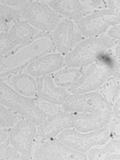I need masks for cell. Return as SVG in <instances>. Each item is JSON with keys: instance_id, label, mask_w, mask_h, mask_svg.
Returning <instances> with one entry per match:
<instances>
[{"instance_id": "cell-1", "label": "cell", "mask_w": 120, "mask_h": 160, "mask_svg": "<svg viewBox=\"0 0 120 160\" xmlns=\"http://www.w3.org/2000/svg\"><path fill=\"white\" fill-rule=\"evenodd\" d=\"M52 32L37 33L32 39L15 46L10 52L0 58V78L22 71L37 58L53 51Z\"/></svg>"}, {"instance_id": "cell-2", "label": "cell", "mask_w": 120, "mask_h": 160, "mask_svg": "<svg viewBox=\"0 0 120 160\" xmlns=\"http://www.w3.org/2000/svg\"><path fill=\"white\" fill-rule=\"evenodd\" d=\"M119 63L112 50L105 52L94 62L86 67L79 78L67 90L70 93L97 91L110 77L119 78Z\"/></svg>"}, {"instance_id": "cell-3", "label": "cell", "mask_w": 120, "mask_h": 160, "mask_svg": "<svg viewBox=\"0 0 120 160\" xmlns=\"http://www.w3.org/2000/svg\"><path fill=\"white\" fill-rule=\"evenodd\" d=\"M0 104L16 111L22 116L23 119L36 126L46 118V115L35 105L31 98L20 94L2 79H0Z\"/></svg>"}, {"instance_id": "cell-4", "label": "cell", "mask_w": 120, "mask_h": 160, "mask_svg": "<svg viewBox=\"0 0 120 160\" xmlns=\"http://www.w3.org/2000/svg\"><path fill=\"white\" fill-rule=\"evenodd\" d=\"M107 51L101 36L84 38L63 56L64 67L86 68Z\"/></svg>"}, {"instance_id": "cell-5", "label": "cell", "mask_w": 120, "mask_h": 160, "mask_svg": "<svg viewBox=\"0 0 120 160\" xmlns=\"http://www.w3.org/2000/svg\"><path fill=\"white\" fill-rule=\"evenodd\" d=\"M69 148L81 153H86L92 148L101 146L111 139L108 126L94 131L83 132L73 128L65 129L61 132L56 137Z\"/></svg>"}, {"instance_id": "cell-6", "label": "cell", "mask_w": 120, "mask_h": 160, "mask_svg": "<svg viewBox=\"0 0 120 160\" xmlns=\"http://www.w3.org/2000/svg\"><path fill=\"white\" fill-rule=\"evenodd\" d=\"M18 11L22 19L27 21L40 32H52L62 20L57 12L44 1H29Z\"/></svg>"}, {"instance_id": "cell-7", "label": "cell", "mask_w": 120, "mask_h": 160, "mask_svg": "<svg viewBox=\"0 0 120 160\" xmlns=\"http://www.w3.org/2000/svg\"><path fill=\"white\" fill-rule=\"evenodd\" d=\"M118 12L110 11L108 8L90 12L76 22L77 29L84 38H95L105 33L109 27L119 24Z\"/></svg>"}, {"instance_id": "cell-8", "label": "cell", "mask_w": 120, "mask_h": 160, "mask_svg": "<svg viewBox=\"0 0 120 160\" xmlns=\"http://www.w3.org/2000/svg\"><path fill=\"white\" fill-rule=\"evenodd\" d=\"M32 159L40 160H86V153L69 148L57 138L36 141Z\"/></svg>"}, {"instance_id": "cell-9", "label": "cell", "mask_w": 120, "mask_h": 160, "mask_svg": "<svg viewBox=\"0 0 120 160\" xmlns=\"http://www.w3.org/2000/svg\"><path fill=\"white\" fill-rule=\"evenodd\" d=\"M62 109L71 114L111 109L110 103L97 91L70 93L61 105Z\"/></svg>"}, {"instance_id": "cell-10", "label": "cell", "mask_w": 120, "mask_h": 160, "mask_svg": "<svg viewBox=\"0 0 120 160\" xmlns=\"http://www.w3.org/2000/svg\"><path fill=\"white\" fill-rule=\"evenodd\" d=\"M37 126L25 119L20 120L10 129L7 142L22 156V159H32L37 139Z\"/></svg>"}, {"instance_id": "cell-11", "label": "cell", "mask_w": 120, "mask_h": 160, "mask_svg": "<svg viewBox=\"0 0 120 160\" xmlns=\"http://www.w3.org/2000/svg\"><path fill=\"white\" fill-rule=\"evenodd\" d=\"M54 48L56 52L65 55L79 41L84 39L77 29L76 22L68 19L61 20L57 27L52 31Z\"/></svg>"}, {"instance_id": "cell-12", "label": "cell", "mask_w": 120, "mask_h": 160, "mask_svg": "<svg viewBox=\"0 0 120 160\" xmlns=\"http://www.w3.org/2000/svg\"><path fill=\"white\" fill-rule=\"evenodd\" d=\"M75 115L61 110L56 114L47 117L40 125L37 126L36 139L47 140L56 138L65 129L74 127Z\"/></svg>"}, {"instance_id": "cell-13", "label": "cell", "mask_w": 120, "mask_h": 160, "mask_svg": "<svg viewBox=\"0 0 120 160\" xmlns=\"http://www.w3.org/2000/svg\"><path fill=\"white\" fill-rule=\"evenodd\" d=\"M64 67L63 55L59 52H48L37 58L23 69L33 78H37L42 76L52 75Z\"/></svg>"}, {"instance_id": "cell-14", "label": "cell", "mask_w": 120, "mask_h": 160, "mask_svg": "<svg viewBox=\"0 0 120 160\" xmlns=\"http://www.w3.org/2000/svg\"><path fill=\"white\" fill-rule=\"evenodd\" d=\"M112 117L111 109L75 114L73 128L83 132L98 130L107 126Z\"/></svg>"}, {"instance_id": "cell-15", "label": "cell", "mask_w": 120, "mask_h": 160, "mask_svg": "<svg viewBox=\"0 0 120 160\" xmlns=\"http://www.w3.org/2000/svg\"><path fill=\"white\" fill-rule=\"evenodd\" d=\"M37 97L55 105H62L65 99L70 94L67 89L57 86L51 75L42 76L36 78Z\"/></svg>"}, {"instance_id": "cell-16", "label": "cell", "mask_w": 120, "mask_h": 160, "mask_svg": "<svg viewBox=\"0 0 120 160\" xmlns=\"http://www.w3.org/2000/svg\"><path fill=\"white\" fill-rule=\"evenodd\" d=\"M46 3L61 17L73 22L90 13L82 0H48Z\"/></svg>"}, {"instance_id": "cell-17", "label": "cell", "mask_w": 120, "mask_h": 160, "mask_svg": "<svg viewBox=\"0 0 120 160\" xmlns=\"http://www.w3.org/2000/svg\"><path fill=\"white\" fill-rule=\"evenodd\" d=\"M13 90L28 98L37 97V82L35 78L23 70L9 74L0 78Z\"/></svg>"}, {"instance_id": "cell-18", "label": "cell", "mask_w": 120, "mask_h": 160, "mask_svg": "<svg viewBox=\"0 0 120 160\" xmlns=\"http://www.w3.org/2000/svg\"><path fill=\"white\" fill-rule=\"evenodd\" d=\"M86 154L87 159L90 160H119V138H111L108 142L92 148Z\"/></svg>"}, {"instance_id": "cell-19", "label": "cell", "mask_w": 120, "mask_h": 160, "mask_svg": "<svg viewBox=\"0 0 120 160\" xmlns=\"http://www.w3.org/2000/svg\"><path fill=\"white\" fill-rule=\"evenodd\" d=\"M8 33L11 37L14 46H18L29 42L34 38L37 32V29L31 26L27 21L20 19L12 24Z\"/></svg>"}, {"instance_id": "cell-20", "label": "cell", "mask_w": 120, "mask_h": 160, "mask_svg": "<svg viewBox=\"0 0 120 160\" xmlns=\"http://www.w3.org/2000/svg\"><path fill=\"white\" fill-rule=\"evenodd\" d=\"M86 68H69L65 67L62 68L51 76L54 84L57 86L68 89L72 86L79 77L83 74Z\"/></svg>"}, {"instance_id": "cell-21", "label": "cell", "mask_w": 120, "mask_h": 160, "mask_svg": "<svg viewBox=\"0 0 120 160\" xmlns=\"http://www.w3.org/2000/svg\"><path fill=\"white\" fill-rule=\"evenodd\" d=\"M97 92L112 106L115 101L119 98V78L110 77L104 82Z\"/></svg>"}, {"instance_id": "cell-22", "label": "cell", "mask_w": 120, "mask_h": 160, "mask_svg": "<svg viewBox=\"0 0 120 160\" xmlns=\"http://www.w3.org/2000/svg\"><path fill=\"white\" fill-rule=\"evenodd\" d=\"M22 119H23L22 115L6 106L0 104V127L12 128Z\"/></svg>"}, {"instance_id": "cell-23", "label": "cell", "mask_w": 120, "mask_h": 160, "mask_svg": "<svg viewBox=\"0 0 120 160\" xmlns=\"http://www.w3.org/2000/svg\"><path fill=\"white\" fill-rule=\"evenodd\" d=\"M33 102L35 103V105L38 108V109L46 115V118L47 117H50L52 115H54L60 112L62 109L61 105H55V104H52L51 102H48L45 100H42L38 97H35L32 99Z\"/></svg>"}, {"instance_id": "cell-24", "label": "cell", "mask_w": 120, "mask_h": 160, "mask_svg": "<svg viewBox=\"0 0 120 160\" xmlns=\"http://www.w3.org/2000/svg\"><path fill=\"white\" fill-rule=\"evenodd\" d=\"M0 159H22V156L13 147H12L9 143L4 142L0 144Z\"/></svg>"}, {"instance_id": "cell-25", "label": "cell", "mask_w": 120, "mask_h": 160, "mask_svg": "<svg viewBox=\"0 0 120 160\" xmlns=\"http://www.w3.org/2000/svg\"><path fill=\"white\" fill-rule=\"evenodd\" d=\"M15 47L8 32H0V58L5 56Z\"/></svg>"}, {"instance_id": "cell-26", "label": "cell", "mask_w": 120, "mask_h": 160, "mask_svg": "<svg viewBox=\"0 0 120 160\" xmlns=\"http://www.w3.org/2000/svg\"><path fill=\"white\" fill-rule=\"evenodd\" d=\"M107 126L109 128L111 138H119V118L112 117Z\"/></svg>"}, {"instance_id": "cell-27", "label": "cell", "mask_w": 120, "mask_h": 160, "mask_svg": "<svg viewBox=\"0 0 120 160\" xmlns=\"http://www.w3.org/2000/svg\"><path fill=\"white\" fill-rule=\"evenodd\" d=\"M29 1H32V0H0V4L19 10L23 6H25Z\"/></svg>"}, {"instance_id": "cell-28", "label": "cell", "mask_w": 120, "mask_h": 160, "mask_svg": "<svg viewBox=\"0 0 120 160\" xmlns=\"http://www.w3.org/2000/svg\"><path fill=\"white\" fill-rule=\"evenodd\" d=\"M105 34L109 36L112 39L119 41L120 38V26L119 24H116L111 27H109V29L105 32Z\"/></svg>"}, {"instance_id": "cell-29", "label": "cell", "mask_w": 120, "mask_h": 160, "mask_svg": "<svg viewBox=\"0 0 120 160\" xmlns=\"http://www.w3.org/2000/svg\"><path fill=\"white\" fill-rule=\"evenodd\" d=\"M107 8L110 11L119 13L120 0H107Z\"/></svg>"}, {"instance_id": "cell-30", "label": "cell", "mask_w": 120, "mask_h": 160, "mask_svg": "<svg viewBox=\"0 0 120 160\" xmlns=\"http://www.w3.org/2000/svg\"><path fill=\"white\" fill-rule=\"evenodd\" d=\"M111 110H112V115L116 118H120V107H119V98H118L115 101L112 106H111Z\"/></svg>"}, {"instance_id": "cell-31", "label": "cell", "mask_w": 120, "mask_h": 160, "mask_svg": "<svg viewBox=\"0 0 120 160\" xmlns=\"http://www.w3.org/2000/svg\"><path fill=\"white\" fill-rule=\"evenodd\" d=\"M11 128H3L0 127V144L4 142H7L8 137H9V132Z\"/></svg>"}, {"instance_id": "cell-32", "label": "cell", "mask_w": 120, "mask_h": 160, "mask_svg": "<svg viewBox=\"0 0 120 160\" xmlns=\"http://www.w3.org/2000/svg\"><path fill=\"white\" fill-rule=\"evenodd\" d=\"M37 1H44V2H46V1H48V0H37Z\"/></svg>"}, {"instance_id": "cell-33", "label": "cell", "mask_w": 120, "mask_h": 160, "mask_svg": "<svg viewBox=\"0 0 120 160\" xmlns=\"http://www.w3.org/2000/svg\"><path fill=\"white\" fill-rule=\"evenodd\" d=\"M82 1H83V2H84V1H85V0H82Z\"/></svg>"}]
</instances>
